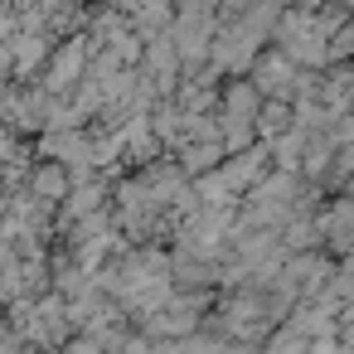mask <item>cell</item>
<instances>
[{"label":"cell","mask_w":354,"mask_h":354,"mask_svg":"<svg viewBox=\"0 0 354 354\" xmlns=\"http://www.w3.org/2000/svg\"><path fill=\"white\" fill-rule=\"evenodd\" d=\"M262 107H267V97L257 93V83H252V78H228L223 97H218V112H223V117L257 122V117H262Z\"/></svg>","instance_id":"cell-1"},{"label":"cell","mask_w":354,"mask_h":354,"mask_svg":"<svg viewBox=\"0 0 354 354\" xmlns=\"http://www.w3.org/2000/svg\"><path fill=\"white\" fill-rule=\"evenodd\" d=\"M30 189H35L44 204H59V209H64V199L73 194V175H68L64 165L44 160V165H35V180H30Z\"/></svg>","instance_id":"cell-2"},{"label":"cell","mask_w":354,"mask_h":354,"mask_svg":"<svg viewBox=\"0 0 354 354\" xmlns=\"http://www.w3.org/2000/svg\"><path fill=\"white\" fill-rule=\"evenodd\" d=\"M64 354H107V349H102L93 335H73V339L64 344Z\"/></svg>","instance_id":"cell-3"}]
</instances>
